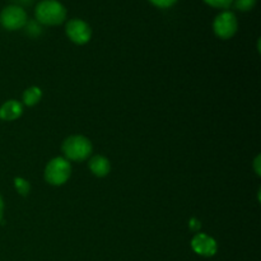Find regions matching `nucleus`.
I'll return each mask as SVG.
<instances>
[{
  "mask_svg": "<svg viewBox=\"0 0 261 261\" xmlns=\"http://www.w3.org/2000/svg\"><path fill=\"white\" fill-rule=\"evenodd\" d=\"M37 22L46 25H59L66 19V9L58 0H42L35 9Z\"/></svg>",
  "mask_w": 261,
  "mask_h": 261,
  "instance_id": "obj_1",
  "label": "nucleus"
},
{
  "mask_svg": "<svg viewBox=\"0 0 261 261\" xmlns=\"http://www.w3.org/2000/svg\"><path fill=\"white\" fill-rule=\"evenodd\" d=\"M63 152L68 160L82 162L91 155L92 143L83 135H71L64 140Z\"/></svg>",
  "mask_w": 261,
  "mask_h": 261,
  "instance_id": "obj_2",
  "label": "nucleus"
},
{
  "mask_svg": "<svg viewBox=\"0 0 261 261\" xmlns=\"http://www.w3.org/2000/svg\"><path fill=\"white\" fill-rule=\"evenodd\" d=\"M71 166L66 158L56 157L47 163L45 168V180L50 185L60 186L69 180Z\"/></svg>",
  "mask_w": 261,
  "mask_h": 261,
  "instance_id": "obj_3",
  "label": "nucleus"
},
{
  "mask_svg": "<svg viewBox=\"0 0 261 261\" xmlns=\"http://www.w3.org/2000/svg\"><path fill=\"white\" fill-rule=\"evenodd\" d=\"M0 24L8 31H17L27 24V13L19 5L5 7L0 13Z\"/></svg>",
  "mask_w": 261,
  "mask_h": 261,
  "instance_id": "obj_4",
  "label": "nucleus"
},
{
  "mask_svg": "<svg viewBox=\"0 0 261 261\" xmlns=\"http://www.w3.org/2000/svg\"><path fill=\"white\" fill-rule=\"evenodd\" d=\"M237 28H239V22H237L236 15L228 10L222 12L214 19V33L222 40H228V38L233 37L237 32Z\"/></svg>",
  "mask_w": 261,
  "mask_h": 261,
  "instance_id": "obj_5",
  "label": "nucleus"
},
{
  "mask_svg": "<svg viewBox=\"0 0 261 261\" xmlns=\"http://www.w3.org/2000/svg\"><path fill=\"white\" fill-rule=\"evenodd\" d=\"M65 32L66 36L76 45H84L92 37V30L88 23L82 19H78V18L70 19L66 23Z\"/></svg>",
  "mask_w": 261,
  "mask_h": 261,
  "instance_id": "obj_6",
  "label": "nucleus"
},
{
  "mask_svg": "<svg viewBox=\"0 0 261 261\" xmlns=\"http://www.w3.org/2000/svg\"><path fill=\"white\" fill-rule=\"evenodd\" d=\"M191 247L196 254L201 255V256L211 257L216 255L217 252V242L216 240L212 239L211 236L205 233H198L194 236L191 240Z\"/></svg>",
  "mask_w": 261,
  "mask_h": 261,
  "instance_id": "obj_7",
  "label": "nucleus"
},
{
  "mask_svg": "<svg viewBox=\"0 0 261 261\" xmlns=\"http://www.w3.org/2000/svg\"><path fill=\"white\" fill-rule=\"evenodd\" d=\"M22 105L14 99H9L0 107V119L4 121H14L22 115Z\"/></svg>",
  "mask_w": 261,
  "mask_h": 261,
  "instance_id": "obj_8",
  "label": "nucleus"
},
{
  "mask_svg": "<svg viewBox=\"0 0 261 261\" xmlns=\"http://www.w3.org/2000/svg\"><path fill=\"white\" fill-rule=\"evenodd\" d=\"M89 170L97 177H105L110 173L111 165H110V161L103 155H94L89 161Z\"/></svg>",
  "mask_w": 261,
  "mask_h": 261,
  "instance_id": "obj_9",
  "label": "nucleus"
},
{
  "mask_svg": "<svg viewBox=\"0 0 261 261\" xmlns=\"http://www.w3.org/2000/svg\"><path fill=\"white\" fill-rule=\"evenodd\" d=\"M42 97V92L38 87H31V88L25 89L24 93H23V102L27 106H35L36 103H38Z\"/></svg>",
  "mask_w": 261,
  "mask_h": 261,
  "instance_id": "obj_10",
  "label": "nucleus"
},
{
  "mask_svg": "<svg viewBox=\"0 0 261 261\" xmlns=\"http://www.w3.org/2000/svg\"><path fill=\"white\" fill-rule=\"evenodd\" d=\"M234 7L236 9L241 10V12H249V10L254 9L256 5V0H233Z\"/></svg>",
  "mask_w": 261,
  "mask_h": 261,
  "instance_id": "obj_11",
  "label": "nucleus"
},
{
  "mask_svg": "<svg viewBox=\"0 0 261 261\" xmlns=\"http://www.w3.org/2000/svg\"><path fill=\"white\" fill-rule=\"evenodd\" d=\"M14 185H15V189H17L18 193H19L20 195L23 196L28 195V193H30V184H28V181H25L24 178L17 177L14 180Z\"/></svg>",
  "mask_w": 261,
  "mask_h": 261,
  "instance_id": "obj_12",
  "label": "nucleus"
},
{
  "mask_svg": "<svg viewBox=\"0 0 261 261\" xmlns=\"http://www.w3.org/2000/svg\"><path fill=\"white\" fill-rule=\"evenodd\" d=\"M208 5L213 8H218V9H227L231 7L233 0H204Z\"/></svg>",
  "mask_w": 261,
  "mask_h": 261,
  "instance_id": "obj_13",
  "label": "nucleus"
},
{
  "mask_svg": "<svg viewBox=\"0 0 261 261\" xmlns=\"http://www.w3.org/2000/svg\"><path fill=\"white\" fill-rule=\"evenodd\" d=\"M153 5L158 8H162V9H166V8L172 7L173 4H176L177 0H149Z\"/></svg>",
  "mask_w": 261,
  "mask_h": 261,
  "instance_id": "obj_14",
  "label": "nucleus"
},
{
  "mask_svg": "<svg viewBox=\"0 0 261 261\" xmlns=\"http://www.w3.org/2000/svg\"><path fill=\"white\" fill-rule=\"evenodd\" d=\"M260 160H261V157L260 155H257L256 158H255V161H254V168H255V172H256V175L257 176H260L261 175V168H260Z\"/></svg>",
  "mask_w": 261,
  "mask_h": 261,
  "instance_id": "obj_15",
  "label": "nucleus"
},
{
  "mask_svg": "<svg viewBox=\"0 0 261 261\" xmlns=\"http://www.w3.org/2000/svg\"><path fill=\"white\" fill-rule=\"evenodd\" d=\"M3 213H4V201H3L2 195H0V222L3 219Z\"/></svg>",
  "mask_w": 261,
  "mask_h": 261,
  "instance_id": "obj_16",
  "label": "nucleus"
}]
</instances>
